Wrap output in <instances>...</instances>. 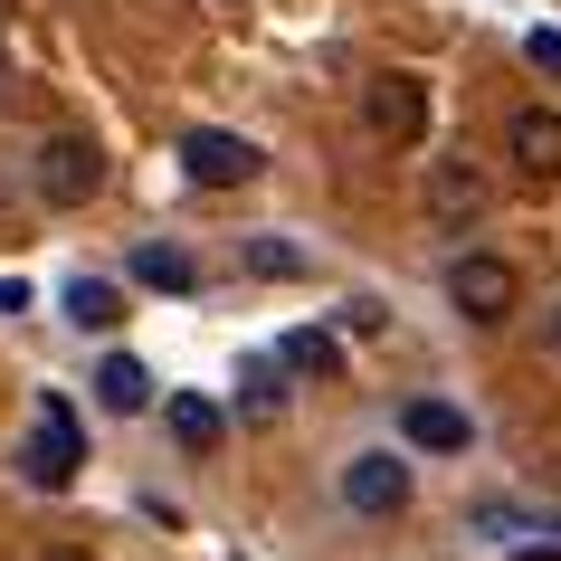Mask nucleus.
<instances>
[{"label":"nucleus","mask_w":561,"mask_h":561,"mask_svg":"<svg viewBox=\"0 0 561 561\" xmlns=\"http://www.w3.org/2000/svg\"><path fill=\"white\" fill-rule=\"evenodd\" d=\"M447 305L467 314V324L495 333L514 305H524V276H514V257H495V248H457L447 257Z\"/></svg>","instance_id":"nucleus-1"},{"label":"nucleus","mask_w":561,"mask_h":561,"mask_svg":"<svg viewBox=\"0 0 561 561\" xmlns=\"http://www.w3.org/2000/svg\"><path fill=\"white\" fill-rule=\"evenodd\" d=\"M30 181L48 209H87L95 191H105V152H95V134H48V144L30 152Z\"/></svg>","instance_id":"nucleus-2"},{"label":"nucleus","mask_w":561,"mask_h":561,"mask_svg":"<svg viewBox=\"0 0 561 561\" xmlns=\"http://www.w3.org/2000/svg\"><path fill=\"white\" fill-rule=\"evenodd\" d=\"M77 457H87V428H77V410H67V400H38L30 438H20V476H30L38 495H58V485H77Z\"/></svg>","instance_id":"nucleus-3"},{"label":"nucleus","mask_w":561,"mask_h":561,"mask_svg":"<svg viewBox=\"0 0 561 561\" xmlns=\"http://www.w3.org/2000/svg\"><path fill=\"white\" fill-rule=\"evenodd\" d=\"M362 134L410 152L419 134H428V87H419V77H400V67H381V77L362 87Z\"/></svg>","instance_id":"nucleus-4"},{"label":"nucleus","mask_w":561,"mask_h":561,"mask_svg":"<svg viewBox=\"0 0 561 561\" xmlns=\"http://www.w3.org/2000/svg\"><path fill=\"white\" fill-rule=\"evenodd\" d=\"M181 172L201 181V191H238V181L266 172V152L248 144V134H229V124H191V134H181Z\"/></svg>","instance_id":"nucleus-5"},{"label":"nucleus","mask_w":561,"mask_h":561,"mask_svg":"<svg viewBox=\"0 0 561 561\" xmlns=\"http://www.w3.org/2000/svg\"><path fill=\"white\" fill-rule=\"evenodd\" d=\"M343 504H353V514H400V504H410V457H390V447L353 457V467H343Z\"/></svg>","instance_id":"nucleus-6"},{"label":"nucleus","mask_w":561,"mask_h":561,"mask_svg":"<svg viewBox=\"0 0 561 561\" xmlns=\"http://www.w3.org/2000/svg\"><path fill=\"white\" fill-rule=\"evenodd\" d=\"M485 219V172L476 162H438L428 172V229H476Z\"/></svg>","instance_id":"nucleus-7"},{"label":"nucleus","mask_w":561,"mask_h":561,"mask_svg":"<svg viewBox=\"0 0 561 561\" xmlns=\"http://www.w3.org/2000/svg\"><path fill=\"white\" fill-rule=\"evenodd\" d=\"M504 144H514V172L524 181H561V115L552 105H524V115L504 124Z\"/></svg>","instance_id":"nucleus-8"},{"label":"nucleus","mask_w":561,"mask_h":561,"mask_svg":"<svg viewBox=\"0 0 561 561\" xmlns=\"http://www.w3.org/2000/svg\"><path fill=\"white\" fill-rule=\"evenodd\" d=\"M95 410H115V419L152 410V371L134 353H105V362H95Z\"/></svg>","instance_id":"nucleus-9"},{"label":"nucleus","mask_w":561,"mask_h":561,"mask_svg":"<svg viewBox=\"0 0 561 561\" xmlns=\"http://www.w3.org/2000/svg\"><path fill=\"white\" fill-rule=\"evenodd\" d=\"M67 324H77V333H115L124 324V286H105V276H67Z\"/></svg>","instance_id":"nucleus-10"},{"label":"nucleus","mask_w":561,"mask_h":561,"mask_svg":"<svg viewBox=\"0 0 561 561\" xmlns=\"http://www.w3.org/2000/svg\"><path fill=\"white\" fill-rule=\"evenodd\" d=\"M162 428H172V438L191 447V457H209V447H219V428H229V419L209 410L201 390H181V400H162Z\"/></svg>","instance_id":"nucleus-11"},{"label":"nucleus","mask_w":561,"mask_h":561,"mask_svg":"<svg viewBox=\"0 0 561 561\" xmlns=\"http://www.w3.org/2000/svg\"><path fill=\"white\" fill-rule=\"evenodd\" d=\"M410 447H467V410H447V400H410Z\"/></svg>","instance_id":"nucleus-12"},{"label":"nucleus","mask_w":561,"mask_h":561,"mask_svg":"<svg viewBox=\"0 0 561 561\" xmlns=\"http://www.w3.org/2000/svg\"><path fill=\"white\" fill-rule=\"evenodd\" d=\"M134 276L162 286V296H191V286H201V266L181 257V248H134Z\"/></svg>","instance_id":"nucleus-13"},{"label":"nucleus","mask_w":561,"mask_h":561,"mask_svg":"<svg viewBox=\"0 0 561 561\" xmlns=\"http://www.w3.org/2000/svg\"><path fill=\"white\" fill-rule=\"evenodd\" d=\"M286 371H314V381H324V371H343V343H333V333H286Z\"/></svg>","instance_id":"nucleus-14"},{"label":"nucleus","mask_w":561,"mask_h":561,"mask_svg":"<svg viewBox=\"0 0 561 561\" xmlns=\"http://www.w3.org/2000/svg\"><path fill=\"white\" fill-rule=\"evenodd\" d=\"M238 410L257 419V428H266V419H286V381H276V371H248V400H238Z\"/></svg>","instance_id":"nucleus-15"},{"label":"nucleus","mask_w":561,"mask_h":561,"mask_svg":"<svg viewBox=\"0 0 561 561\" xmlns=\"http://www.w3.org/2000/svg\"><path fill=\"white\" fill-rule=\"evenodd\" d=\"M248 266H257V276H296V248H286V238H257V248H248Z\"/></svg>","instance_id":"nucleus-16"},{"label":"nucleus","mask_w":561,"mask_h":561,"mask_svg":"<svg viewBox=\"0 0 561 561\" xmlns=\"http://www.w3.org/2000/svg\"><path fill=\"white\" fill-rule=\"evenodd\" d=\"M524 58H533V67H552V77H561V30H533V38H524Z\"/></svg>","instance_id":"nucleus-17"},{"label":"nucleus","mask_w":561,"mask_h":561,"mask_svg":"<svg viewBox=\"0 0 561 561\" xmlns=\"http://www.w3.org/2000/svg\"><path fill=\"white\" fill-rule=\"evenodd\" d=\"M542 353L561 362V305H542Z\"/></svg>","instance_id":"nucleus-18"},{"label":"nucleus","mask_w":561,"mask_h":561,"mask_svg":"<svg viewBox=\"0 0 561 561\" xmlns=\"http://www.w3.org/2000/svg\"><path fill=\"white\" fill-rule=\"evenodd\" d=\"M48 561H87V552H48Z\"/></svg>","instance_id":"nucleus-19"}]
</instances>
